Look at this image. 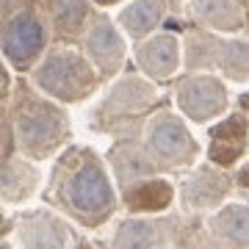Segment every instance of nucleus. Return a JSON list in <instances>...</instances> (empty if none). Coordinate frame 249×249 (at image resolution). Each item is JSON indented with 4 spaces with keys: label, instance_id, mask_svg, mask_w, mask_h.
Here are the masks:
<instances>
[{
    "label": "nucleus",
    "instance_id": "f8f14e48",
    "mask_svg": "<svg viewBox=\"0 0 249 249\" xmlns=\"http://www.w3.org/2000/svg\"><path fill=\"white\" fill-rule=\"evenodd\" d=\"M152 100H155V89H152V83L136 78V75H124L114 89H111L106 106H103V114L133 116V114L147 111V108L152 106Z\"/></svg>",
    "mask_w": 249,
    "mask_h": 249
},
{
    "label": "nucleus",
    "instance_id": "6e6552de",
    "mask_svg": "<svg viewBox=\"0 0 249 249\" xmlns=\"http://www.w3.org/2000/svg\"><path fill=\"white\" fill-rule=\"evenodd\" d=\"M17 241L22 249H70L72 230L61 216L50 211H36L19 219Z\"/></svg>",
    "mask_w": 249,
    "mask_h": 249
},
{
    "label": "nucleus",
    "instance_id": "f257e3e1",
    "mask_svg": "<svg viewBox=\"0 0 249 249\" xmlns=\"http://www.w3.org/2000/svg\"><path fill=\"white\" fill-rule=\"evenodd\" d=\"M55 199L83 227H100L116 208L114 186L91 150H70L55 169Z\"/></svg>",
    "mask_w": 249,
    "mask_h": 249
},
{
    "label": "nucleus",
    "instance_id": "5701e85b",
    "mask_svg": "<svg viewBox=\"0 0 249 249\" xmlns=\"http://www.w3.org/2000/svg\"><path fill=\"white\" fill-rule=\"evenodd\" d=\"M100 6H111V3H119V0H97Z\"/></svg>",
    "mask_w": 249,
    "mask_h": 249
},
{
    "label": "nucleus",
    "instance_id": "1a4fd4ad",
    "mask_svg": "<svg viewBox=\"0 0 249 249\" xmlns=\"http://www.w3.org/2000/svg\"><path fill=\"white\" fill-rule=\"evenodd\" d=\"M136 64L150 80H169L180 67V42L175 34H155L136 47Z\"/></svg>",
    "mask_w": 249,
    "mask_h": 249
},
{
    "label": "nucleus",
    "instance_id": "4be33fe9",
    "mask_svg": "<svg viewBox=\"0 0 249 249\" xmlns=\"http://www.w3.org/2000/svg\"><path fill=\"white\" fill-rule=\"evenodd\" d=\"M238 183H241L244 188H249V163L244 166V169H241V175H238Z\"/></svg>",
    "mask_w": 249,
    "mask_h": 249
},
{
    "label": "nucleus",
    "instance_id": "423d86ee",
    "mask_svg": "<svg viewBox=\"0 0 249 249\" xmlns=\"http://www.w3.org/2000/svg\"><path fill=\"white\" fill-rule=\"evenodd\" d=\"M175 103L180 114L188 116L191 122H211L224 114L227 108V89L224 83L213 75L205 72H191L178 80L175 89Z\"/></svg>",
    "mask_w": 249,
    "mask_h": 249
},
{
    "label": "nucleus",
    "instance_id": "aec40b11",
    "mask_svg": "<svg viewBox=\"0 0 249 249\" xmlns=\"http://www.w3.org/2000/svg\"><path fill=\"white\" fill-rule=\"evenodd\" d=\"M89 19V0H50V22L61 36H75Z\"/></svg>",
    "mask_w": 249,
    "mask_h": 249
},
{
    "label": "nucleus",
    "instance_id": "4468645a",
    "mask_svg": "<svg viewBox=\"0 0 249 249\" xmlns=\"http://www.w3.org/2000/svg\"><path fill=\"white\" fill-rule=\"evenodd\" d=\"M175 199V188L169 180L158 178H144L136 180L133 186L124 188V205L133 213H155V211H166Z\"/></svg>",
    "mask_w": 249,
    "mask_h": 249
},
{
    "label": "nucleus",
    "instance_id": "39448f33",
    "mask_svg": "<svg viewBox=\"0 0 249 249\" xmlns=\"http://www.w3.org/2000/svg\"><path fill=\"white\" fill-rule=\"evenodd\" d=\"M47 47V25L36 11H17L3 28V55L14 70H31Z\"/></svg>",
    "mask_w": 249,
    "mask_h": 249
},
{
    "label": "nucleus",
    "instance_id": "7ed1b4c3",
    "mask_svg": "<svg viewBox=\"0 0 249 249\" xmlns=\"http://www.w3.org/2000/svg\"><path fill=\"white\" fill-rule=\"evenodd\" d=\"M97 67L75 50H53L34 70V86L58 103H80L97 89Z\"/></svg>",
    "mask_w": 249,
    "mask_h": 249
},
{
    "label": "nucleus",
    "instance_id": "2eb2a0df",
    "mask_svg": "<svg viewBox=\"0 0 249 249\" xmlns=\"http://www.w3.org/2000/svg\"><path fill=\"white\" fill-rule=\"evenodd\" d=\"M191 17L213 31H238L244 25L238 0H191Z\"/></svg>",
    "mask_w": 249,
    "mask_h": 249
},
{
    "label": "nucleus",
    "instance_id": "f03ea898",
    "mask_svg": "<svg viewBox=\"0 0 249 249\" xmlns=\"http://www.w3.org/2000/svg\"><path fill=\"white\" fill-rule=\"evenodd\" d=\"M14 139L28 158H50L70 139V119L58 106L39 97H25L14 111Z\"/></svg>",
    "mask_w": 249,
    "mask_h": 249
},
{
    "label": "nucleus",
    "instance_id": "9d476101",
    "mask_svg": "<svg viewBox=\"0 0 249 249\" xmlns=\"http://www.w3.org/2000/svg\"><path fill=\"white\" fill-rule=\"evenodd\" d=\"M227 194H230V178L219 169L199 166L183 183L180 202L186 211H208V208H219Z\"/></svg>",
    "mask_w": 249,
    "mask_h": 249
},
{
    "label": "nucleus",
    "instance_id": "f3484780",
    "mask_svg": "<svg viewBox=\"0 0 249 249\" xmlns=\"http://www.w3.org/2000/svg\"><path fill=\"white\" fill-rule=\"evenodd\" d=\"M39 186V169L25 163L22 158H11L3 166V199L6 202H22Z\"/></svg>",
    "mask_w": 249,
    "mask_h": 249
},
{
    "label": "nucleus",
    "instance_id": "b1692460",
    "mask_svg": "<svg viewBox=\"0 0 249 249\" xmlns=\"http://www.w3.org/2000/svg\"><path fill=\"white\" fill-rule=\"evenodd\" d=\"M3 249H14V247H11V244H3Z\"/></svg>",
    "mask_w": 249,
    "mask_h": 249
},
{
    "label": "nucleus",
    "instance_id": "6ab92c4d",
    "mask_svg": "<svg viewBox=\"0 0 249 249\" xmlns=\"http://www.w3.org/2000/svg\"><path fill=\"white\" fill-rule=\"evenodd\" d=\"M158 232V224L150 219H124L114 235V249H155Z\"/></svg>",
    "mask_w": 249,
    "mask_h": 249
},
{
    "label": "nucleus",
    "instance_id": "a211bd4d",
    "mask_svg": "<svg viewBox=\"0 0 249 249\" xmlns=\"http://www.w3.org/2000/svg\"><path fill=\"white\" fill-rule=\"evenodd\" d=\"M216 67L230 80H249V42L247 39H219Z\"/></svg>",
    "mask_w": 249,
    "mask_h": 249
},
{
    "label": "nucleus",
    "instance_id": "0eeeda50",
    "mask_svg": "<svg viewBox=\"0 0 249 249\" xmlns=\"http://www.w3.org/2000/svg\"><path fill=\"white\" fill-rule=\"evenodd\" d=\"M86 55L103 78H114L124 64V39L106 14L91 17L86 28Z\"/></svg>",
    "mask_w": 249,
    "mask_h": 249
},
{
    "label": "nucleus",
    "instance_id": "20e7f679",
    "mask_svg": "<svg viewBox=\"0 0 249 249\" xmlns=\"http://www.w3.org/2000/svg\"><path fill=\"white\" fill-rule=\"evenodd\" d=\"M144 152L158 169H180L194 163L196 158V142L188 133L186 122H180L175 114H158L152 116L144 133Z\"/></svg>",
    "mask_w": 249,
    "mask_h": 249
},
{
    "label": "nucleus",
    "instance_id": "9b49d317",
    "mask_svg": "<svg viewBox=\"0 0 249 249\" xmlns=\"http://www.w3.org/2000/svg\"><path fill=\"white\" fill-rule=\"evenodd\" d=\"M249 122L244 114H232L224 122H219L211 130V144H208V158L216 166H232L247 150Z\"/></svg>",
    "mask_w": 249,
    "mask_h": 249
},
{
    "label": "nucleus",
    "instance_id": "ddd939ff",
    "mask_svg": "<svg viewBox=\"0 0 249 249\" xmlns=\"http://www.w3.org/2000/svg\"><path fill=\"white\" fill-rule=\"evenodd\" d=\"M208 227L227 249H249V205H224L211 216Z\"/></svg>",
    "mask_w": 249,
    "mask_h": 249
},
{
    "label": "nucleus",
    "instance_id": "412c9836",
    "mask_svg": "<svg viewBox=\"0 0 249 249\" xmlns=\"http://www.w3.org/2000/svg\"><path fill=\"white\" fill-rule=\"evenodd\" d=\"M216 42H219V36L202 34V31L188 34L186 36V47H183V55H186V67L188 70L216 67Z\"/></svg>",
    "mask_w": 249,
    "mask_h": 249
},
{
    "label": "nucleus",
    "instance_id": "dca6fc26",
    "mask_svg": "<svg viewBox=\"0 0 249 249\" xmlns=\"http://www.w3.org/2000/svg\"><path fill=\"white\" fill-rule=\"evenodd\" d=\"M166 14V0H136L124 11H119V25L130 39H147L158 28Z\"/></svg>",
    "mask_w": 249,
    "mask_h": 249
}]
</instances>
